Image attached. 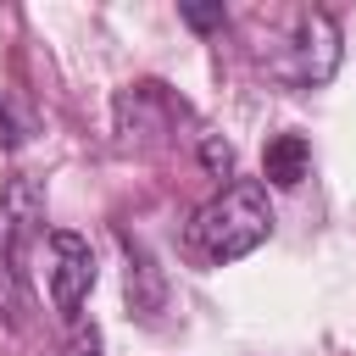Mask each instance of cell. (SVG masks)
Instances as JSON below:
<instances>
[{
	"mask_svg": "<svg viewBox=\"0 0 356 356\" xmlns=\"http://www.w3.org/2000/svg\"><path fill=\"white\" fill-rule=\"evenodd\" d=\"M273 234V206H267V189L256 178H234L228 189H217L195 222H189V239L206 261H239L250 256L261 239Z\"/></svg>",
	"mask_w": 356,
	"mask_h": 356,
	"instance_id": "1",
	"label": "cell"
},
{
	"mask_svg": "<svg viewBox=\"0 0 356 356\" xmlns=\"http://www.w3.org/2000/svg\"><path fill=\"white\" fill-rule=\"evenodd\" d=\"M44 222V195L33 178H11L0 189V278L11 284L22 273V250Z\"/></svg>",
	"mask_w": 356,
	"mask_h": 356,
	"instance_id": "2",
	"label": "cell"
},
{
	"mask_svg": "<svg viewBox=\"0 0 356 356\" xmlns=\"http://www.w3.org/2000/svg\"><path fill=\"white\" fill-rule=\"evenodd\" d=\"M289 50H295V56L284 61V78H289V83H300V89L328 83L334 67H339V28H334V17H328V11H306V17L295 22V44H289Z\"/></svg>",
	"mask_w": 356,
	"mask_h": 356,
	"instance_id": "3",
	"label": "cell"
},
{
	"mask_svg": "<svg viewBox=\"0 0 356 356\" xmlns=\"http://www.w3.org/2000/svg\"><path fill=\"white\" fill-rule=\"evenodd\" d=\"M95 289V250L83 234L72 228H56L50 234V300L61 317H78L83 295Z\"/></svg>",
	"mask_w": 356,
	"mask_h": 356,
	"instance_id": "4",
	"label": "cell"
},
{
	"mask_svg": "<svg viewBox=\"0 0 356 356\" xmlns=\"http://www.w3.org/2000/svg\"><path fill=\"white\" fill-rule=\"evenodd\" d=\"M122 250H128V306H134L139 317H156L161 300H167V284H161V273H156V261H150L145 245H134V239L122 234Z\"/></svg>",
	"mask_w": 356,
	"mask_h": 356,
	"instance_id": "5",
	"label": "cell"
},
{
	"mask_svg": "<svg viewBox=\"0 0 356 356\" xmlns=\"http://www.w3.org/2000/svg\"><path fill=\"white\" fill-rule=\"evenodd\" d=\"M306 167H312V145H306L300 134H278V139H267V150H261V178H267V184L295 189V184L306 178Z\"/></svg>",
	"mask_w": 356,
	"mask_h": 356,
	"instance_id": "6",
	"label": "cell"
},
{
	"mask_svg": "<svg viewBox=\"0 0 356 356\" xmlns=\"http://www.w3.org/2000/svg\"><path fill=\"white\" fill-rule=\"evenodd\" d=\"M61 356H100V328H95V323H78Z\"/></svg>",
	"mask_w": 356,
	"mask_h": 356,
	"instance_id": "7",
	"label": "cell"
},
{
	"mask_svg": "<svg viewBox=\"0 0 356 356\" xmlns=\"http://www.w3.org/2000/svg\"><path fill=\"white\" fill-rule=\"evenodd\" d=\"M184 22H189V28H200V33H211V28H222V22H228V11H222V6H184Z\"/></svg>",
	"mask_w": 356,
	"mask_h": 356,
	"instance_id": "8",
	"label": "cell"
},
{
	"mask_svg": "<svg viewBox=\"0 0 356 356\" xmlns=\"http://www.w3.org/2000/svg\"><path fill=\"white\" fill-rule=\"evenodd\" d=\"M22 139H28V128L17 122V111H11V106H6V95H0V145H6V150H17Z\"/></svg>",
	"mask_w": 356,
	"mask_h": 356,
	"instance_id": "9",
	"label": "cell"
},
{
	"mask_svg": "<svg viewBox=\"0 0 356 356\" xmlns=\"http://www.w3.org/2000/svg\"><path fill=\"white\" fill-rule=\"evenodd\" d=\"M200 161H206V167H211V172H217V178H222V172H228V167H234V150H228V145H222V139H206V145H200Z\"/></svg>",
	"mask_w": 356,
	"mask_h": 356,
	"instance_id": "10",
	"label": "cell"
}]
</instances>
